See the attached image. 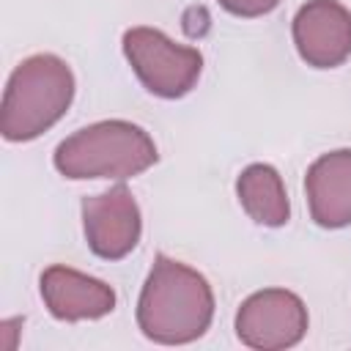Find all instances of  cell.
I'll return each instance as SVG.
<instances>
[{"instance_id":"obj_1","label":"cell","mask_w":351,"mask_h":351,"mask_svg":"<svg viewBox=\"0 0 351 351\" xmlns=\"http://www.w3.org/2000/svg\"><path fill=\"white\" fill-rule=\"evenodd\" d=\"M214 318V291L192 266L159 252L137 299L140 332L162 346H184L206 335Z\"/></svg>"},{"instance_id":"obj_2","label":"cell","mask_w":351,"mask_h":351,"mask_svg":"<svg viewBox=\"0 0 351 351\" xmlns=\"http://www.w3.org/2000/svg\"><path fill=\"white\" fill-rule=\"evenodd\" d=\"M74 99V74L52 52L25 58L8 77L0 107V132L8 143H27L52 129Z\"/></svg>"},{"instance_id":"obj_3","label":"cell","mask_w":351,"mask_h":351,"mask_svg":"<svg viewBox=\"0 0 351 351\" xmlns=\"http://www.w3.org/2000/svg\"><path fill=\"white\" fill-rule=\"evenodd\" d=\"M159 154L151 134L121 118L96 121L90 126L77 129L66 140L58 143L52 162L60 176L71 181L85 178H134L156 165Z\"/></svg>"},{"instance_id":"obj_4","label":"cell","mask_w":351,"mask_h":351,"mask_svg":"<svg viewBox=\"0 0 351 351\" xmlns=\"http://www.w3.org/2000/svg\"><path fill=\"white\" fill-rule=\"evenodd\" d=\"M123 55L143 82L159 99L186 96L203 71V55L195 47L176 44L156 27H129L123 33Z\"/></svg>"},{"instance_id":"obj_5","label":"cell","mask_w":351,"mask_h":351,"mask_svg":"<svg viewBox=\"0 0 351 351\" xmlns=\"http://www.w3.org/2000/svg\"><path fill=\"white\" fill-rule=\"evenodd\" d=\"M307 307L302 296L285 288H263L250 293L236 310V335L247 348L282 351L307 335Z\"/></svg>"},{"instance_id":"obj_6","label":"cell","mask_w":351,"mask_h":351,"mask_svg":"<svg viewBox=\"0 0 351 351\" xmlns=\"http://www.w3.org/2000/svg\"><path fill=\"white\" fill-rule=\"evenodd\" d=\"M82 228L85 241L96 258H126L143 233V217L132 189L126 184H115L99 195L82 197Z\"/></svg>"},{"instance_id":"obj_7","label":"cell","mask_w":351,"mask_h":351,"mask_svg":"<svg viewBox=\"0 0 351 351\" xmlns=\"http://www.w3.org/2000/svg\"><path fill=\"white\" fill-rule=\"evenodd\" d=\"M291 33L299 58L313 69H337L351 58V11L337 0H307Z\"/></svg>"},{"instance_id":"obj_8","label":"cell","mask_w":351,"mask_h":351,"mask_svg":"<svg viewBox=\"0 0 351 351\" xmlns=\"http://www.w3.org/2000/svg\"><path fill=\"white\" fill-rule=\"evenodd\" d=\"M41 299L58 321H96L115 310V291L71 266L55 263L41 271Z\"/></svg>"},{"instance_id":"obj_9","label":"cell","mask_w":351,"mask_h":351,"mask_svg":"<svg viewBox=\"0 0 351 351\" xmlns=\"http://www.w3.org/2000/svg\"><path fill=\"white\" fill-rule=\"evenodd\" d=\"M307 208L315 225L337 230L351 225V148L318 156L304 176Z\"/></svg>"},{"instance_id":"obj_10","label":"cell","mask_w":351,"mask_h":351,"mask_svg":"<svg viewBox=\"0 0 351 351\" xmlns=\"http://www.w3.org/2000/svg\"><path fill=\"white\" fill-rule=\"evenodd\" d=\"M236 195L247 217L258 225L282 228L291 217V203L282 176L266 162H255L241 170V176L236 178Z\"/></svg>"},{"instance_id":"obj_11","label":"cell","mask_w":351,"mask_h":351,"mask_svg":"<svg viewBox=\"0 0 351 351\" xmlns=\"http://www.w3.org/2000/svg\"><path fill=\"white\" fill-rule=\"evenodd\" d=\"M228 14L233 16H244V19H252V16H263L269 11H274L282 0H217Z\"/></svg>"}]
</instances>
